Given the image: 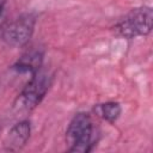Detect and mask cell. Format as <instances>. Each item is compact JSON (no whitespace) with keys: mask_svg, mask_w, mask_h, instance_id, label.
<instances>
[{"mask_svg":"<svg viewBox=\"0 0 153 153\" xmlns=\"http://www.w3.org/2000/svg\"><path fill=\"white\" fill-rule=\"evenodd\" d=\"M66 141L69 152L87 153L94 148L98 142V133L88 114L78 112L74 115L66 130Z\"/></svg>","mask_w":153,"mask_h":153,"instance_id":"1","label":"cell"},{"mask_svg":"<svg viewBox=\"0 0 153 153\" xmlns=\"http://www.w3.org/2000/svg\"><path fill=\"white\" fill-rule=\"evenodd\" d=\"M51 82V74L39 69L37 73L31 75V79L20 91L13 104V109L17 112H30L33 110L45 97Z\"/></svg>","mask_w":153,"mask_h":153,"instance_id":"2","label":"cell"},{"mask_svg":"<svg viewBox=\"0 0 153 153\" xmlns=\"http://www.w3.org/2000/svg\"><path fill=\"white\" fill-rule=\"evenodd\" d=\"M5 4H6V1H5V0H0V22H1V19H2V17H4V12H5Z\"/></svg>","mask_w":153,"mask_h":153,"instance_id":"8","label":"cell"},{"mask_svg":"<svg viewBox=\"0 0 153 153\" xmlns=\"http://www.w3.org/2000/svg\"><path fill=\"white\" fill-rule=\"evenodd\" d=\"M43 63V51L41 49H30L24 53L13 65V69L19 73H29L33 75L37 73Z\"/></svg>","mask_w":153,"mask_h":153,"instance_id":"6","label":"cell"},{"mask_svg":"<svg viewBox=\"0 0 153 153\" xmlns=\"http://www.w3.org/2000/svg\"><path fill=\"white\" fill-rule=\"evenodd\" d=\"M153 13L151 7L141 6L133 8L114 26V30L124 38L146 36L152 30Z\"/></svg>","mask_w":153,"mask_h":153,"instance_id":"3","label":"cell"},{"mask_svg":"<svg viewBox=\"0 0 153 153\" xmlns=\"http://www.w3.org/2000/svg\"><path fill=\"white\" fill-rule=\"evenodd\" d=\"M36 17L31 13H25L12 20L2 30V39L10 47L25 45L35 31Z\"/></svg>","mask_w":153,"mask_h":153,"instance_id":"4","label":"cell"},{"mask_svg":"<svg viewBox=\"0 0 153 153\" xmlns=\"http://www.w3.org/2000/svg\"><path fill=\"white\" fill-rule=\"evenodd\" d=\"M94 111L103 120H105L110 123H114L118 120V117L122 112V109L117 102H106L103 104H97L94 106Z\"/></svg>","mask_w":153,"mask_h":153,"instance_id":"7","label":"cell"},{"mask_svg":"<svg viewBox=\"0 0 153 153\" xmlns=\"http://www.w3.org/2000/svg\"><path fill=\"white\" fill-rule=\"evenodd\" d=\"M30 134H31L30 122L26 120L18 122L10 129V131L5 139V141H4L5 148L7 151L22 149L26 145L27 140L30 139Z\"/></svg>","mask_w":153,"mask_h":153,"instance_id":"5","label":"cell"}]
</instances>
